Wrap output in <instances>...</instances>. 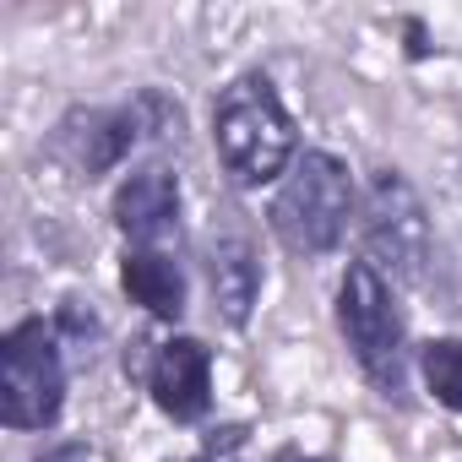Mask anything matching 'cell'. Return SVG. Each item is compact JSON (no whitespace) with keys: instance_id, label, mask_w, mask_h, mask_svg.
<instances>
[{"instance_id":"6da1fadb","label":"cell","mask_w":462,"mask_h":462,"mask_svg":"<svg viewBox=\"0 0 462 462\" xmlns=\"http://www.w3.org/2000/svg\"><path fill=\"white\" fill-rule=\"evenodd\" d=\"M212 147H217L223 174L235 185H245V190L273 185V180H283L294 169L300 131H294V115L283 109L267 71H245L217 93V104H212Z\"/></svg>"},{"instance_id":"7a4b0ae2","label":"cell","mask_w":462,"mask_h":462,"mask_svg":"<svg viewBox=\"0 0 462 462\" xmlns=\"http://www.w3.org/2000/svg\"><path fill=\"white\" fill-rule=\"evenodd\" d=\"M354 212H359V190H354L348 163L327 147H305L267 207V223L289 256L316 262V256H332L343 245Z\"/></svg>"},{"instance_id":"3957f363","label":"cell","mask_w":462,"mask_h":462,"mask_svg":"<svg viewBox=\"0 0 462 462\" xmlns=\"http://www.w3.org/2000/svg\"><path fill=\"white\" fill-rule=\"evenodd\" d=\"M337 332L354 354V365L365 370V381L402 402L408 392V316L397 305V289L370 267V262H348L343 283H337Z\"/></svg>"},{"instance_id":"277c9868","label":"cell","mask_w":462,"mask_h":462,"mask_svg":"<svg viewBox=\"0 0 462 462\" xmlns=\"http://www.w3.org/2000/svg\"><path fill=\"white\" fill-rule=\"evenodd\" d=\"M60 408H66L60 327L44 316H28L0 337V424L6 430H55Z\"/></svg>"},{"instance_id":"5b68a950","label":"cell","mask_w":462,"mask_h":462,"mask_svg":"<svg viewBox=\"0 0 462 462\" xmlns=\"http://www.w3.org/2000/svg\"><path fill=\"white\" fill-rule=\"evenodd\" d=\"M359 262L386 283H419L430 262V217L402 169H375L359 201Z\"/></svg>"},{"instance_id":"8992f818","label":"cell","mask_w":462,"mask_h":462,"mask_svg":"<svg viewBox=\"0 0 462 462\" xmlns=\"http://www.w3.org/2000/svg\"><path fill=\"white\" fill-rule=\"evenodd\" d=\"M152 109H158V98H152V93H147V98H136V104L71 109V115L60 120L55 142H60V152L77 163V174L98 180V174L120 169V163L131 158V147L152 131V125H147V115H152Z\"/></svg>"},{"instance_id":"52a82bcc","label":"cell","mask_w":462,"mask_h":462,"mask_svg":"<svg viewBox=\"0 0 462 462\" xmlns=\"http://www.w3.org/2000/svg\"><path fill=\"white\" fill-rule=\"evenodd\" d=\"M147 392L158 402L163 419L174 424H201L212 413V348L201 337H163L152 348V370H147Z\"/></svg>"},{"instance_id":"ba28073f","label":"cell","mask_w":462,"mask_h":462,"mask_svg":"<svg viewBox=\"0 0 462 462\" xmlns=\"http://www.w3.org/2000/svg\"><path fill=\"white\" fill-rule=\"evenodd\" d=\"M180 174L163 169V163H147V169H131L120 185H115V201H109V217L115 228L131 240V245H158L169 235H180Z\"/></svg>"},{"instance_id":"9c48e42d","label":"cell","mask_w":462,"mask_h":462,"mask_svg":"<svg viewBox=\"0 0 462 462\" xmlns=\"http://www.w3.org/2000/svg\"><path fill=\"white\" fill-rule=\"evenodd\" d=\"M120 289H125L131 305H142L152 321H180V316H185V294H190L185 267H180L169 251H158V245H131V251L120 256Z\"/></svg>"},{"instance_id":"30bf717a","label":"cell","mask_w":462,"mask_h":462,"mask_svg":"<svg viewBox=\"0 0 462 462\" xmlns=\"http://www.w3.org/2000/svg\"><path fill=\"white\" fill-rule=\"evenodd\" d=\"M207 283H212V305L228 327H245L256 300H262V262L240 235H223L207 251Z\"/></svg>"},{"instance_id":"8fae6325","label":"cell","mask_w":462,"mask_h":462,"mask_svg":"<svg viewBox=\"0 0 462 462\" xmlns=\"http://www.w3.org/2000/svg\"><path fill=\"white\" fill-rule=\"evenodd\" d=\"M413 359H419L424 392H430L440 408L462 413V337H430V343H419Z\"/></svg>"},{"instance_id":"7c38bea8","label":"cell","mask_w":462,"mask_h":462,"mask_svg":"<svg viewBox=\"0 0 462 462\" xmlns=\"http://www.w3.org/2000/svg\"><path fill=\"white\" fill-rule=\"evenodd\" d=\"M240 440H245V430H223V440L212 435L190 462H240V457H235V451H240Z\"/></svg>"},{"instance_id":"4fadbf2b","label":"cell","mask_w":462,"mask_h":462,"mask_svg":"<svg viewBox=\"0 0 462 462\" xmlns=\"http://www.w3.org/2000/svg\"><path fill=\"white\" fill-rule=\"evenodd\" d=\"M408 55H413V60H424V55H430V44H424V23H419V17L408 23Z\"/></svg>"},{"instance_id":"5bb4252c","label":"cell","mask_w":462,"mask_h":462,"mask_svg":"<svg viewBox=\"0 0 462 462\" xmlns=\"http://www.w3.org/2000/svg\"><path fill=\"white\" fill-rule=\"evenodd\" d=\"M273 462H332V457H305V451H278Z\"/></svg>"}]
</instances>
